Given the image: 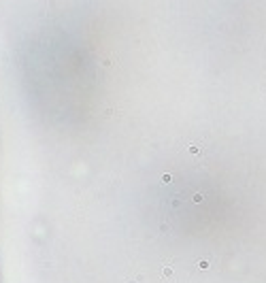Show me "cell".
Segmentation results:
<instances>
[{
	"label": "cell",
	"mask_w": 266,
	"mask_h": 283,
	"mask_svg": "<svg viewBox=\"0 0 266 283\" xmlns=\"http://www.w3.org/2000/svg\"><path fill=\"white\" fill-rule=\"evenodd\" d=\"M198 266H200L202 270H207V268H209V262H207V260H200V262H198Z\"/></svg>",
	"instance_id": "cell-2"
},
{
	"label": "cell",
	"mask_w": 266,
	"mask_h": 283,
	"mask_svg": "<svg viewBox=\"0 0 266 283\" xmlns=\"http://www.w3.org/2000/svg\"><path fill=\"white\" fill-rule=\"evenodd\" d=\"M162 275H164V277H170V275H172V268H170V264H164V268H162Z\"/></svg>",
	"instance_id": "cell-1"
}]
</instances>
